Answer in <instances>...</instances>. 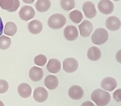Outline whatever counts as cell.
Listing matches in <instances>:
<instances>
[{
	"mask_svg": "<svg viewBox=\"0 0 121 106\" xmlns=\"http://www.w3.org/2000/svg\"><path fill=\"white\" fill-rule=\"evenodd\" d=\"M91 97L98 106H106L111 101L110 94L100 88L95 90L92 92Z\"/></svg>",
	"mask_w": 121,
	"mask_h": 106,
	"instance_id": "obj_1",
	"label": "cell"
},
{
	"mask_svg": "<svg viewBox=\"0 0 121 106\" xmlns=\"http://www.w3.org/2000/svg\"><path fill=\"white\" fill-rule=\"evenodd\" d=\"M109 38L107 31L103 28L96 29L91 37L92 42L97 45H101L105 43Z\"/></svg>",
	"mask_w": 121,
	"mask_h": 106,
	"instance_id": "obj_2",
	"label": "cell"
},
{
	"mask_svg": "<svg viewBox=\"0 0 121 106\" xmlns=\"http://www.w3.org/2000/svg\"><path fill=\"white\" fill-rule=\"evenodd\" d=\"M66 22V18L64 16L57 13L52 15L48 20V24L52 29H59L62 27Z\"/></svg>",
	"mask_w": 121,
	"mask_h": 106,
	"instance_id": "obj_3",
	"label": "cell"
},
{
	"mask_svg": "<svg viewBox=\"0 0 121 106\" xmlns=\"http://www.w3.org/2000/svg\"><path fill=\"white\" fill-rule=\"evenodd\" d=\"M19 6V0H0V8L10 12L16 11Z\"/></svg>",
	"mask_w": 121,
	"mask_h": 106,
	"instance_id": "obj_4",
	"label": "cell"
},
{
	"mask_svg": "<svg viewBox=\"0 0 121 106\" xmlns=\"http://www.w3.org/2000/svg\"><path fill=\"white\" fill-rule=\"evenodd\" d=\"M78 67L77 60L74 58H68L63 62V70L68 73H72L76 71Z\"/></svg>",
	"mask_w": 121,
	"mask_h": 106,
	"instance_id": "obj_5",
	"label": "cell"
},
{
	"mask_svg": "<svg viewBox=\"0 0 121 106\" xmlns=\"http://www.w3.org/2000/svg\"><path fill=\"white\" fill-rule=\"evenodd\" d=\"M99 10L103 14L108 15L113 10L114 5L110 0H101L98 4Z\"/></svg>",
	"mask_w": 121,
	"mask_h": 106,
	"instance_id": "obj_6",
	"label": "cell"
},
{
	"mask_svg": "<svg viewBox=\"0 0 121 106\" xmlns=\"http://www.w3.org/2000/svg\"><path fill=\"white\" fill-rule=\"evenodd\" d=\"M20 18L24 21H28L35 17V11L34 9L29 6H24L19 12Z\"/></svg>",
	"mask_w": 121,
	"mask_h": 106,
	"instance_id": "obj_7",
	"label": "cell"
},
{
	"mask_svg": "<svg viewBox=\"0 0 121 106\" xmlns=\"http://www.w3.org/2000/svg\"><path fill=\"white\" fill-rule=\"evenodd\" d=\"M80 35L84 37L89 36L93 30V26L91 22L85 20L78 26Z\"/></svg>",
	"mask_w": 121,
	"mask_h": 106,
	"instance_id": "obj_8",
	"label": "cell"
},
{
	"mask_svg": "<svg viewBox=\"0 0 121 106\" xmlns=\"http://www.w3.org/2000/svg\"><path fill=\"white\" fill-rule=\"evenodd\" d=\"M64 36L69 41H74L76 40L78 36V31L76 26L72 25L67 26L63 31Z\"/></svg>",
	"mask_w": 121,
	"mask_h": 106,
	"instance_id": "obj_9",
	"label": "cell"
},
{
	"mask_svg": "<svg viewBox=\"0 0 121 106\" xmlns=\"http://www.w3.org/2000/svg\"><path fill=\"white\" fill-rule=\"evenodd\" d=\"M48 97V91L43 87L36 88L34 92V99L38 102L42 103L46 100Z\"/></svg>",
	"mask_w": 121,
	"mask_h": 106,
	"instance_id": "obj_10",
	"label": "cell"
},
{
	"mask_svg": "<svg viewBox=\"0 0 121 106\" xmlns=\"http://www.w3.org/2000/svg\"><path fill=\"white\" fill-rule=\"evenodd\" d=\"M82 9L86 17L88 18H94L96 14V10L94 4L91 1H86L83 5Z\"/></svg>",
	"mask_w": 121,
	"mask_h": 106,
	"instance_id": "obj_11",
	"label": "cell"
},
{
	"mask_svg": "<svg viewBox=\"0 0 121 106\" xmlns=\"http://www.w3.org/2000/svg\"><path fill=\"white\" fill-rule=\"evenodd\" d=\"M69 95L72 99L79 100L83 97L84 91L80 86L73 85L69 90Z\"/></svg>",
	"mask_w": 121,
	"mask_h": 106,
	"instance_id": "obj_12",
	"label": "cell"
},
{
	"mask_svg": "<svg viewBox=\"0 0 121 106\" xmlns=\"http://www.w3.org/2000/svg\"><path fill=\"white\" fill-rule=\"evenodd\" d=\"M101 86L104 89L109 91H112L117 87V82L115 79L108 77L104 78L102 80Z\"/></svg>",
	"mask_w": 121,
	"mask_h": 106,
	"instance_id": "obj_13",
	"label": "cell"
},
{
	"mask_svg": "<svg viewBox=\"0 0 121 106\" xmlns=\"http://www.w3.org/2000/svg\"><path fill=\"white\" fill-rule=\"evenodd\" d=\"M106 26L109 30L116 31L119 29L121 26L120 20L115 16L109 17L105 22Z\"/></svg>",
	"mask_w": 121,
	"mask_h": 106,
	"instance_id": "obj_14",
	"label": "cell"
},
{
	"mask_svg": "<svg viewBox=\"0 0 121 106\" xmlns=\"http://www.w3.org/2000/svg\"><path fill=\"white\" fill-rule=\"evenodd\" d=\"M30 78L34 81H38L42 79L43 76V70L39 67L34 66L29 71Z\"/></svg>",
	"mask_w": 121,
	"mask_h": 106,
	"instance_id": "obj_15",
	"label": "cell"
},
{
	"mask_svg": "<svg viewBox=\"0 0 121 106\" xmlns=\"http://www.w3.org/2000/svg\"><path fill=\"white\" fill-rule=\"evenodd\" d=\"M45 86L50 90L55 89L58 86L59 81L58 78L52 75H49L46 77L44 81Z\"/></svg>",
	"mask_w": 121,
	"mask_h": 106,
	"instance_id": "obj_16",
	"label": "cell"
},
{
	"mask_svg": "<svg viewBox=\"0 0 121 106\" xmlns=\"http://www.w3.org/2000/svg\"><path fill=\"white\" fill-rule=\"evenodd\" d=\"M17 91L19 95L21 97L27 98L31 96L32 88L29 84L26 83H23L18 86Z\"/></svg>",
	"mask_w": 121,
	"mask_h": 106,
	"instance_id": "obj_17",
	"label": "cell"
},
{
	"mask_svg": "<svg viewBox=\"0 0 121 106\" xmlns=\"http://www.w3.org/2000/svg\"><path fill=\"white\" fill-rule=\"evenodd\" d=\"M46 68L49 72L56 73L60 71L61 64L58 60L56 59H51L49 61Z\"/></svg>",
	"mask_w": 121,
	"mask_h": 106,
	"instance_id": "obj_18",
	"label": "cell"
},
{
	"mask_svg": "<svg viewBox=\"0 0 121 106\" xmlns=\"http://www.w3.org/2000/svg\"><path fill=\"white\" fill-rule=\"evenodd\" d=\"M88 58L92 61H96L100 59L101 57V52L99 48L95 46H92L89 48L87 53Z\"/></svg>",
	"mask_w": 121,
	"mask_h": 106,
	"instance_id": "obj_19",
	"label": "cell"
},
{
	"mask_svg": "<svg viewBox=\"0 0 121 106\" xmlns=\"http://www.w3.org/2000/svg\"><path fill=\"white\" fill-rule=\"evenodd\" d=\"M28 28L32 34H38L43 30V25L39 21L34 20L29 23Z\"/></svg>",
	"mask_w": 121,
	"mask_h": 106,
	"instance_id": "obj_20",
	"label": "cell"
},
{
	"mask_svg": "<svg viewBox=\"0 0 121 106\" xmlns=\"http://www.w3.org/2000/svg\"><path fill=\"white\" fill-rule=\"evenodd\" d=\"M51 6L50 0H38L35 3L36 9L39 12H45Z\"/></svg>",
	"mask_w": 121,
	"mask_h": 106,
	"instance_id": "obj_21",
	"label": "cell"
},
{
	"mask_svg": "<svg viewBox=\"0 0 121 106\" xmlns=\"http://www.w3.org/2000/svg\"><path fill=\"white\" fill-rule=\"evenodd\" d=\"M17 31L16 25L12 22H8L5 25L4 29V33L9 36H13L15 35Z\"/></svg>",
	"mask_w": 121,
	"mask_h": 106,
	"instance_id": "obj_22",
	"label": "cell"
},
{
	"mask_svg": "<svg viewBox=\"0 0 121 106\" xmlns=\"http://www.w3.org/2000/svg\"><path fill=\"white\" fill-rule=\"evenodd\" d=\"M69 18L74 23L78 24L82 20L83 15L79 10H74L70 13Z\"/></svg>",
	"mask_w": 121,
	"mask_h": 106,
	"instance_id": "obj_23",
	"label": "cell"
},
{
	"mask_svg": "<svg viewBox=\"0 0 121 106\" xmlns=\"http://www.w3.org/2000/svg\"><path fill=\"white\" fill-rule=\"evenodd\" d=\"M11 43V39L8 36L2 35L0 36V49L6 50L9 47Z\"/></svg>",
	"mask_w": 121,
	"mask_h": 106,
	"instance_id": "obj_24",
	"label": "cell"
},
{
	"mask_svg": "<svg viewBox=\"0 0 121 106\" xmlns=\"http://www.w3.org/2000/svg\"><path fill=\"white\" fill-rule=\"evenodd\" d=\"M60 6L64 10L69 11L75 7V2L74 0H61Z\"/></svg>",
	"mask_w": 121,
	"mask_h": 106,
	"instance_id": "obj_25",
	"label": "cell"
},
{
	"mask_svg": "<svg viewBox=\"0 0 121 106\" xmlns=\"http://www.w3.org/2000/svg\"><path fill=\"white\" fill-rule=\"evenodd\" d=\"M47 62V58L43 54H40L35 57L34 59V62L35 64L37 65L43 66Z\"/></svg>",
	"mask_w": 121,
	"mask_h": 106,
	"instance_id": "obj_26",
	"label": "cell"
},
{
	"mask_svg": "<svg viewBox=\"0 0 121 106\" xmlns=\"http://www.w3.org/2000/svg\"><path fill=\"white\" fill-rule=\"evenodd\" d=\"M9 88L8 82L4 80H0V94L6 92Z\"/></svg>",
	"mask_w": 121,
	"mask_h": 106,
	"instance_id": "obj_27",
	"label": "cell"
},
{
	"mask_svg": "<svg viewBox=\"0 0 121 106\" xmlns=\"http://www.w3.org/2000/svg\"><path fill=\"white\" fill-rule=\"evenodd\" d=\"M121 89L116 90L113 94V97L114 99L118 102H120L121 100Z\"/></svg>",
	"mask_w": 121,
	"mask_h": 106,
	"instance_id": "obj_28",
	"label": "cell"
},
{
	"mask_svg": "<svg viewBox=\"0 0 121 106\" xmlns=\"http://www.w3.org/2000/svg\"><path fill=\"white\" fill-rule=\"evenodd\" d=\"M81 106H95L91 102H90L89 101H86L83 102Z\"/></svg>",
	"mask_w": 121,
	"mask_h": 106,
	"instance_id": "obj_29",
	"label": "cell"
},
{
	"mask_svg": "<svg viewBox=\"0 0 121 106\" xmlns=\"http://www.w3.org/2000/svg\"><path fill=\"white\" fill-rule=\"evenodd\" d=\"M3 30V24L1 18L0 17V36L2 35Z\"/></svg>",
	"mask_w": 121,
	"mask_h": 106,
	"instance_id": "obj_30",
	"label": "cell"
},
{
	"mask_svg": "<svg viewBox=\"0 0 121 106\" xmlns=\"http://www.w3.org/2000/svg\"><path fill=\"white\" fill-rule=\"evenodd\" d=\"M23 0L25 3L30 4V3H32L33 2H34L35 0Z\"/></svg>",
	"mask_w": 121,
	"mask_h": 106,
	"instance_id": "obj_31",
	"label": "cell"
},
{
	"mask_svg": "<svg viewBox=\"0 0 121 106\" xmlns=\"http://www.w3.org/2000/svg\"><path fill=\"white\" fill-rule=\"evenodd\" d=\"M0 106H5L3 103L0 100Z\"/></svg>",
	"mask_w": 121,
	"mask_h": 106,
	"instance_id": "obj_32",
	"label": "cell"
},
{
	"mask_svg": "<svg viewBox=\"0 0 121 106\" xmlns=\"http://www.w3.org/2000/svg\"><path fill=\"white\" fill-rule=\"evenodd\" d=\"M115 0V1H118V0Z\"/></svg>",
	"mask_w": 121,
	"mask_h": 106,
	"instance_id": "obj_33",
	"label": "cell"
}]
</instances>
